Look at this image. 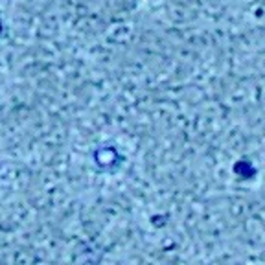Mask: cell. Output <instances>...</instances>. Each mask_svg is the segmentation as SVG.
<instances>
[{
    "mask_svg": "<svg viewBox=\"0 0 265 265\" xmlns=\"http://www.w3.org/2000/svg\"><path fill=\"white\" fill-rule=\"evenodd\" d=\"M0 33H2V22H0Z\"/></svg>",
    "mask_w": 265,
    "mask_h": 265,
    "instance_id": "cell-2",
    "label": "cell"
},
{
    "mask_svg": "<svg viewBox=\"0 0 265 265\" xmlns=\"http://www.w3.org/2000/svg\"><path fill=\"white\" fill-rule=\"evenodd\" d=\"M123 162V156L118 153L116 146H109V144H103V146H98L94 151V164L98 166V170L101 171H114L118 170Z\"/></svg>",
    "mask_w": 265,
    "mask_h": 265,
    "instance_id": "cell-1",
    "label": "cell"
}]
</instances>
